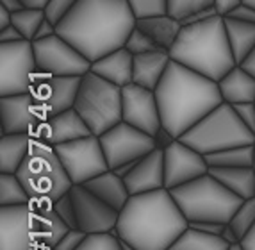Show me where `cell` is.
<instances>
[{"instance_id": "cell-3", "label": "cell", "mask_w": 255, "mask_h": 250, "mask_svg": "<svg viewBox=\"0 0 255 250\" xmlns=\"http://www.w3.org/2000/svg\"><path fill=\"white\" fill-rule=\"evenodd\" d=\"M155 97L161 111L162 127L177 140L223 104L216 81L175 61L168 64L162 81L155 88Z\"/></svg>"}, {"instance_id": "cell-46", "label": "cell", "mask_w": 255, "mask_h": 250, "mask_svg": "<svg viewBox=\"0 0 255 250\" xmlns=\"http://www.w3.org/2000/svg\"><path fill=\"white\" fill-rule=\"evenodd\" d=\"M241 4H243V0H214V9L218 11L220 16H227V14L232 13V11Z\"/></svg>"}, {"instance_id": "cell-31", "label": "cell", "mask_w": 255, "mask_h": 250, "mask_svg": "<svg viewBox=\"0 0 255 250\" xmlns=\"http://www.w3.org/2000/svg\"><path fill=\"white\" fill-rule=\"evenodd\" d=\"M229 243L223 242L221 236H211V234L198 233L189 229L173 243L168 250H227Z\"/></svg>"}, {"instance_id": "cell-43", "label": "cell", "mask_w": 255, "mask_h": 250, "mask_svg": "<svg viewBox=\"0 0 255 250\" xmlns=\"http://www.w3.org/2000/svg\"><path fill=\"white\" fill-rule=\"evenodd\" d=\"M189 227L198 233L211 234V236H221L225 224H214V222H189Z\"/></svg>"}, {"instance_id": "cell-14", "label": "cell", "mask_w": 255, "mask_h": 250, "mask_svg": "<svg viewBox=\"0 0 255 250\" xmlns=\"http://www.w3.org/2000/svg\"><path fill=\"white\" fill-rule=\"evenodd\" d=\"M122 122L150 136L157 134L162 129V120L155 91L134 82L122 88Z\"/></svg>"}, {"instance_id": "cell-50", "label": "cell", "mask_w": 255, "mask_h": 250, "mask_svg": "<svg viewBox=\"0 0 255 250\" xmlns=\"http://www.w3.org/2000/svg\"><path fill=\"white\" fill-rule=\"evenodd\" d=\"M221 240L223 242H227L229 245H234V243H241L243 240L239 238V234L236 233L232 227H230L229 224H225V227H223V233H221Z\"/></svg>"}, {"instance_id": "cell-23", "label": "cell", "mask_w": 255, "mask_h": 250, "mask_svg": "<svg viewBox=\"0 0 255 250\" xmlns=\"http://www.w3.org/2000/svg\"><path fill=\"white\" fill-rule=\"evenodd\" d=\"M170 63L171 57L168 50H153L134 55V84L155 91Z\"/></svg>"}, {"instance_id": "cell-32", "label": "cell", "mask_w": 255, "mask_h": 250, "mask_svg": "<svg viewBox=\"0 0 255 250\" xmlns=\"http://www.w3.org/2000/svg\"><path fill=\"white\" fill-rule=\"evenodd\" d=\"M30 200L16 174H0V206H27Z\"/></svg>"}, {"instance_id": "cell-60", "label": "cell", "mask_w": 255, "mask_h": 250, "mask_svg": "<svg viewBox=\"0 0 255 250\" xmlns=\"http://www.w3.org/2000/svg\"><path fill=\"white\" fill-rule=\"evenodd\" d=\"M252 168L255 170V143H254V165H252Z\"/></svg>"}, {"instance_id": "cell-61", "label": "cell", "mask_w": 255, "mask_h": 250, "mask_svg": "<svg viewBox=\"0 0 255 250\" xmlns=\"http://www.w3.org/2000/svg\"><path fill=\"white\" fill-rule=\"evenodd\" d=\"M36 250H50V249H36Z\"/></svg>"}, {"instance_id": "cell-55", "label": "cell", "mask_w": 255, "mask_h": 250, "mask_svg": "<svg viewBox=\"0 0 255 250\" xmlns=\"http://www.w3.org/2000/svg\"><path fill=\"white\" fill-rule=\"evenodd\" d=\"M134 165H136V161L127 163V165H122V166H118V168H115L113 172H115L116 175H120V177H125V175H128V172L134 168Z\"/></svg>"}, {"instance_id": "cell-24", "label": "cell", "mask_w": 255, "mask_h": 250, "mask_svg": "<svg viewBox=\"0 0 255 250\" xmlns=\"http://www.w3.org/2000/svg\"><path fill=\"white\" fill-rule=\"evenodd\" d=\"M82 186L86 190H90L95 197L109 204L111 208H115L116 211H122L125 208L127 200L130 199V193H128L124 177L116 175L113 170H107L104 174L97 175V177H93Z\"/></svg>"}, {"instance_id": "cell-52", "label": "cell", "mask_w": 255, "mask_h": 250, "mask_svg": "<svg viewBox=\"0 0 255 250\" xmlns=\"http://www.w3.org/2000/svg\"><path fill=\"white\" fill-rule=\"evenodd\" d=\"M11 20H13V13L0 5V29H5V27L11 25Z\"/></svg>"}, {"instance_id": "cell-53", "label": "cell", "mask_w": 255, "mask_h": 250, "mask_svg": "<svg viewBox=\"0 0 255 250\" xmlns=\"http://www.w3.org/2000/svg\"><path fill=\"white\" fill-rule=\"evenodd\" d=\"M241 66L245 68V70H247L248 73H252V75L255 77V48L250 52V55H248L247 59L243 61V63H241Z\"/></svg>"}, {"instance_id": "cell-22", "label": "cell", "mask_w": 255, "mask_h": 250, "mask_svg": "<svg viewBox=\"0 0 255 250\" xmlns=\"http://www.w3.org/2000/svg\"><path fill=\"white\" fill-rule=\"evenodd\" d=\"M91 72L120 88H125L134 82V54H130L125 47L113 50L93 61Z\"/></svg>"}, {"instance_id": "cell-5", "label": "cell", "mask_w": 255, "mask_h": 250, "mask_svg": "<svg viewBox=\"0 0 255 250\" xmlns=\"http://www.w3.org/2000/svg\"><path fill=\"white\" fill-rule=\"evenodd\" d=\"M170 191L187 222L229 224L243 202V199L227 190L211 174H205Z\"/></svg>"}, {"instance_id": "cell-2", "label": "cell", "mask_w": 255, "mask_h": 250, "mask_svg": "<svg viewBox=\"0 0 255 250\" xmlns=\"http://www.w3.org/2000/svg\"><path fill=\"white\" fill-rule=\"evenodd\" d=\"M187 229L189 222L168 188L130 195L116 224L118 238L137 250H168Z\"/></svg>"}, {"instance_id": "cell-58", "label": "cell", "mask_w": 255, "mask_h": 250, "mask_svg": "<svg viewBox=\"0 0 255 250\" xmlns=\"http://www.w3.org/2000/svg\"><path fill=\"white\" fill-rule=\"evenodd\" d=\"M227 250H247V249H245V245H243V242H241V243H234V245H229Z\"/></svg>"}, {"instance_id": "cell-6", "label": "cell", "mask_w": 255, "mask_h": 250, "mask_svg": "<svg viewBox=\"0 0 255 250\" xmlns=\"http://www.w3.org/2000/svg\"><path fill=\"white\" fill-rule=\"evenodd\" d=\"M179 140L207 156L232 147L254 145L255 134L241 122L234 106L223 102Z\"/></svg>"}, {"instance_id": "cell-17", "label": "cell", "mask_w": 255, "mask_h": 250, "mask_svg": "<svg viewBox=\"0 0 255 250\" xmlns=\"http://www.w3.org/2000/svg\"><path fill=\"white\" fill-rule=\"evenodd\" d=\"M30 206H0V250H36Z\"/></svg>"}, {"instance_id": "cell-57", "label": "cell", "mask_w": 255, "mask_h": 250, "mask_svg": "<svg viewBox=\"0 0 255 250\" xmlns=\"http://www.w3.org/2000/svg\"><path fill=\"white\" fill-rule=\"evenodd\" d=\"M118 242H120V249L122 250H137L136 247H132L130 243H127L125 240H122V238H118Z\"/></svg>"}, {"instance_id": "cell-45", "label": "cell", "mask_w": 255, "mask_h": 250, "mask_svg": "<svg viewBox=\"0 0 255 250\" xmlns=\"http://www.w3.org/2000/svg\"><path fill=\"white\" fill-rule=\"evenodd\" d=\"M23 34L16 29L14 25H9L5 29H0V43H16L23 41Z\"/></svg>"}, {"instance_id": "cell-28", "label": "cell", "mask_w": 255, "mask_h": 250, "mask_svg": "<svg viewBox=\"0 0 255 250\" xmlns=\"http://www.w3.org/2000/svg\"><path fill=\"white\" fill-rule=\"evenodd\" d=\"M209 174L220 181L227 190H230L239 199L255 197V170L252 166L241 168H209Z\"/></svg>"}, {"instance_id": "cell-51", "label": "cell", "mask_w": 255, "mask_h": 250, "mask_svg": "<svg viewBox=\"0 0 255 250\" xmlns=\"http://www.w3.org/2000/svg\"><path fill=\"white\" fill-rule=\"evenodd\" d=\"M0 5L5 7L7 11H11V13H16V11H20L21 7H25L21 0H0Z\"/></svg>"}, {"instance_id": "cell-44", "label": "cell", "mask_w": 255, "mask_h": 250, "mask_svg": "<svg viewBox=\"0 0 255 250\" xmlns=\"http://www.w3.org/2000/svg\"><path fill=\"white\" fill-rule=\"evenodd\" d=\"M223 18H236V20H241V21H248V23H255V7L252 5H247V4H241L229 13L227 16Z\"/></svg>"}, {"instance_id": "cell-10", "label": "cell", "mask_w": 255, "mask_h": 250, "mask_svg": "<svg viewBox=\"0 0 255 250\" xmlns=\"http://www.w3.org/2000/svg\"><path fill=\"white\" fill-rule=\"evenodd\" d=\"M73 184H86L109 170L100 138L95 134L54 147Z\"/></svg>"}, {"instance_id": "cell-36", "label": "cell", "mask_w": 255, "mask_h": 250, "mask_svg": "<svg viewBox=\"0 0 255 250\" xmlns=\"http://www.w3.org/2000/svg\"><path fill=\"white\" fill-rule=\"evenodd\" d=\"M125 48H127L130 54L139 55V54H146V52H153V50H164L150 38L148 34H145L139 27H134L132 32L128 34L127 43H125Z\"/></svg>"}, {"instance_id": "cell-27", "label": "cell", "mask_w": 255, "mask_h": 250, "mask_svg": "<svg viewBox=\"0 0 255 250\" xmlns=\"http://www.w3.org/2000/svg\"><path fill=\"white\" fill-rule=\"evenodd\" d=\"M32 140V134L0 136V174H16L29 156Z\"/></svg>"}, {"instance_id": "cell-7", "label": "cell", "mask_w": 255, "mask_h": 250, "mask_svg": "<svg viewBox=\"0 0 255 250\" xmlns=\"http://www.w3.org/2000/svg\"><path fill=\"white\" fill-rule=\"evenodd\" d=\"M32 200H57L72 190L73 183L66 174L52 145L32 140L29 156L16 172Z\"/></svg>"}, {"instance_id": "cell-18", "label": "cell", "mask_w": 255, "mask_h": 250, "mask_svg": "<svg viewBox=\"0 0 255 250\" xmlns=\"http://www.w3.org/2000/svg\"><path fill=\"white\" fill-rule=\"evenodd\" d=\"M0 118L2 134H32L43 120L30 93L0 97Z\"/></svg>"}, {"instance_id": "cell-38", "label": "cell", "mask_w": 255, "mask_h": 250, "mask_svg": "<svg viewBox=\"0 0 255 250\" xmlns=\"http://www.w3.org/2000/svg\"><path fill=\"white\" fill-rule=\"evenodd\" d=\"M79 250H122L120 249L118 238L113 236L111 233L107 234H88Z\"/></svg>"}, {"instance_id": "cell-16", "label": "cell", "mask_w": 255, "mask_h": 250, "mask_svg": "<svg viewBox=\"0 0 255 250\" xmlns=\"http://www.w3.org/2000/svg\"><path fill=\"white\" fill-rule=\"evenodd\" d=\"M205 174H209L205 156L184 141L175 140L164 149V179L168 190L184 186Z\"/></svg>"}, {"instance_id": "cell-12", "label": "cell", "mask_w": 255, "mask_h": 250, "mask_svg": "<svg viewBox=\"0 0 255 250\" xmlns=\"http://www.w3.org/2000/svg\"><path fill=\"white\" fill-rule=\"evenodd\" d=\"M98 138L102 143L109 170H115L127 163L139 161L141 157H145L146 154L157 149L153 136L132 127L125 122L116 123L115 127Z\"/></svg>"}, {"instance_id": "cell-13", "label": "cell", "mask_w": 255, "mask_h": 250, "mask_svg": "<svg viewBox=\"0 0 255 250\" xmlns=\"http://www.w3.org/2000/svg\"><path fill=\"white\" fill-rule=\"evenodd\" d=\"M82 77H59L38 72L30 95L34 98L41 118L59 115L75 106Z\"/></svg>"}, {"instance_id": "cell-9", "label": "cell", "mask_w": 255, "mask_h": 250, "mask_svg": "<svg viewBox=\"0 0 255 250\" xmlns=\"http://www.w3.org/2000/svg\"><path fill=\"white\" fill-rule=\"evenodd\" d=\"M38 72L32 41L0 43V97L30 93Z\"/></svg>"}, {"instance_id": "cell-33", "label": "cell", "mask_w": 255, "mask_h": 250, "mask_svg": "<svg viewBox=\"0 0 255 250\" xmlns=\"http://www.w3.org/2000/svg\"><path fill=\"white\" fill-rule=\"evenodd\" d=\"M47 14H45V9L39 7H21L20 11L13 13V20H11V25H14L27 41H34L36 32H38L39 25L45 21Z\"/></svg>"}, {"instance_id": "cell-20", "label": "cell", "mask_w": 255, "mask_h": 250, "mask_svg": "<svg viewBox=\"0 0 255 250\" xmlns=\"http://www.w3.org/2000/svg\"><path fill=\"white\" fill-rule=\"evenodd\" d=\"M130 195H141L166 188L164 179V150L155 149L136 161L134 168L124 177Z\"/></svg>"}, {"instance_id": "cell-47", "label": "cell", "mask_w": 255, "mask_h": 250, "mask_svg": "<svg viewBox=\"0 0 255 250\" xmlns=\"http://www.w3.org/2000/svg\"><path fill=\"white\" fill-rule=\"evenodd\" d=\"M214 14H218V11L214 7H209V9H204V11H198V13H193L191 16L184 18L180 23L182 25H191V23H198V21H204L207 18H213Z\"/></svg>"}, {"instance_id": "cell-40", "label": "cell", "mask_w": 255, "mask_h": 250, "mask_svg": "<svg viewBox=\"0 0 255 250\" xmlns=\"http://www.w3.org/2000/svg\"><path fill=\"white\" fill-rule=\"evenodd\" d=\"M77 4L79 0H48V4L45 5V14L52 23L57 25Z\"/></svg>"}, {"instance_id": "cell-48", "label": "cell", "mask_w": 255, "mask_h": 250, "mask_svg": "<svg viewBox=\"0 0 255 250\" xmlns=\"http://www.w3.org/2000/svg\"><path fill=\"white\" fill-rule=\"evenodd\" d=\"M55 32H57V30H55V23H52V21L48 20V18H45V21H43L41 25H39L38 32H36L34 41H38V39L50 38V36H54Z\"/></svg>"}, {"instance_id": "cell-42", "label": "cell", "mask_w": 255, "mask_h": 250, "mask_svg": "<svg viewBox=\"0 0 255 250\" xmlns=\"http://www.w3.org/2000/svg\"><path fill=\"white\" fill-rule=\"evenodd\" d=\"M236 113L241 118V122L255 134V102H247V104H236Z\"/></svg>"}, {"instance_id": "cell-26", "label": "cell", "mask_w": 255, "mask_h": 250, "mask_svg": "<svg viewBox=\"0 0 255 250\" xmlns=\"http://www.w3.org/2000/svg\"><path fill=\"white\" fill-rule=\"evenodd\" d=\"M136 27H139L145 34H148L153 41L164 50H170L173 43L177 41L182 29L180 20L173 18L171 14H155V16H145L137 18Z\"/></svg>"}, {"instance_id": "cell-15", "label": "cell", "mask_w": 255, "mask_h": 250, "mask_svg": "<svg viewBox=\"0 0 255 250\" xmlns=\"http://www.w3.org/2000/svg\"><path fill=\"white\" fill-rule=\"evenodd\" d=\"M70 195L75 204L77 229H81L86 234H107L116 227L120 211L95 197L90 190L73 184Z\"/></svg>"}, {"instance_id": "cell-41", "label": "cell", "mask_w": 255, "mask_h": 250, "mask_svg": "<svg viewBox=\"0 0 255 250\" xmlns=\"http://www.w3.org/2000/svg\"><path fill=\"white\" fill-rule=\"evenodd\" d=\"M86 238H88V234L82 233L81 229H70L52 250H79V247L84 243Z\"/></svg>"}, {"instance_id": "cell-56", "label": "cell", "mask_w": 255, "mask_h": 250, "mask_svg": "<svg viewBox=\"0 0 255 250\" xmlns=\"http://www.w3.org/2000/svg\"><path fill=\"white\" fill-rule=\"evenodd\" d=\"M25 7H39V9H45V5L48 4V0H21Z\"/></svg>"}, {"instance_id": "cell-30", "label": "cell", "mask_w": 255, "mask_h": 250, "mask_svg": "<svg viewBox=\"0 0 255 250\" xmlns=\"http://www.w3.org/2000/svg\"><path fill=\"white\" fill-rule=\"evenodd\" d=\"M209 168H241L254 165V145H243L205 156Z\"/></svg>"}, {"instance_id": "cell-49", "label": "cell", "mask_w": 255, "mask_h": 250, "mask_svg": "<svg viewBox=\"0 0 255 250\" xmlns=\"http://www.w3.org/2000/svg\"><path fill=\"white\" fill-rule=\"evenodd\" d=\"M153 138H155V145H157V149H161V150H164L166 147H170V145L173 143L175 140H177V138H173V136L166 131L164 127H162L161 131L157 132V134L153 136Z\"/></svg>"}, {"instance_id": "cell-35", "label": "cell", "mask_w": 255, "mask_h": 250, "mask_svg": "<svg viewBox=\"0 0 255 250\" xmlns=\"http://www.w3.org/2000/svg\"><path fill=\"white\" fill-rule=\"evenodd\" d=\"M209 7H214V0H168V14L180 21Z\"/></svg>"}, {"instance_id": "cell-19", "label": "cell", "mask_w": 255, "mask_h": 250, "mask_svg": "<svg viewBox=\"0 0 255 250\" xmlns=\"http://www.w3.org/2000/svg\"><path fill=\"white\" fill-rule=\"evenodd\" d=\"M93 134L81 115L75 109H66L59 115L48 116L39 122L36 131L32 132V138L43 143L57 147V145L70 143V141L81 140L86 136Z\"/></svg>"}, {"instance_id": "cell-11", "label": "cell", "mask_w": 255, "mask_h": 250, "mask_svg": "<svg viewBox=\"0 0 255 250\" xmlns=\"http://www.w3.org/2000/svg\"><path fill=\"white\" fill-rule=\"evenodd\" d=\"M32 47L39 72L59 77H84L91 70V61L57 32L50 38L32 41Z\"/></svg>"}, {"instance_id": "cell-34", "label": "cell", "mask_w": 255, "mask_h": 250, "mask_svg": "<svg viewBox=\"0 0 255 250\" xmlns=\"http://www.w3.org/2000/svg\"><path fill=\"white\" fill-rule=\"evenodd\" d=\"M229 225L239 234L241 240L254 229L255 227V197L243 200L241 206L238 208V211L234 213V217L230 218Z\"/></svg>"}, {"instance_id": "cell-8", "label": "cell", "mask_w": 255, "mask_h": 250, "mask_svg": "<svg viewBox=\"0 0 255 250\" xmlns=\"http://www.w3.org/2000/svg\"><path fill=\"white\" fill-rule=\"evenodd\" d=\"M73 109L95 136L122 122V88L90 72L82 77Z\"/></svg>"}, {"instance_id": "cell-21", "label": "cell", "mask_w": 255, "mask_h": 250, "mask_svg": "<svg viewBox=\"0 0 255 250\" xmlns=\"http://www.w3.org/2000/svg\"><path fill=\"white\" fill-rule=\"evenodd\" d=\"M30 209L34 213V236L38 249H54L70 227L54 211L52 200H30Z\"/></svg>"}, {"instance_id": "cell-39", "label": "cell", "mask_w": 255, "mask_h": 250, "mask_svg": "<svg viewBox=\"0 0 255 250\" xmlns=\"http://www.w3.org/2000/svg\"><path fill=\"white\" fill-rule=\"evenodd\" d=\"M54 211L59 215V218L68 225L70 229H77V211H75V204H73L70 191L66 195L54 200Z\"/></svg>"}, {"instance_id": "cell-37", "label": "cell", "mask_w": 255, "mask_h": 250, "mask_svg": "<svg viewBox=\"0 0 255 250\" xmlns=\"http://www.w3.org/2000/svg\"><path fill=\"white\" fill-rule=\"evenodd\" d=\"M127 2L132 13L136 14V20L168 13V0H127Z\"/></svg>"}, {"instance_id": "cell-29", "label": "cell", "mask_w": 255, "mask_h": 250, "mask_svg": "<svg viewBox=\"0 0 255 250\" xmlns=\"http://www.w3.org/2000/svg\"><path fill=\"white\" fill-rule=\"evenodd\" d=\"M225 27L236 63L241 64L255 48V23L236 20V18H225Z\"/></svg>"}, {"instance_id": "cell-4", "label": "cell", "mask_w": 255, "mask_h": 250, "mask_svg": "<svg viewBox=\"0 0 255 250\" xmlns=\"http://www.w3.org/2000/svg\"><path fill=\"white\" fill-rule=\"evenodd\" d=\"M168 52L171 61L216 82L238 64L227 36L225 18L220 14L182 25L179 38Z\"/></svg>"}, {"instance_id": "cell-59", "label": "cell", "mask_w": 255, "mask_h": 250, "mask_svg": "<svg viewBox=\"0 0 255 250\" xmlns=\"http://www.w3.org/2000/svg\"><path fill=\"white\" fill-rule=\"evenodd\" d=\"M243 4H247V5H252V7H255V0H243Z\"/></svg>"}, {"instance_id": "cell-54", "label": "cell", "mask_w": 255, "mask_h": 250, "mask_svg": "<svg viewBox=\"0 0 255 250\" xmlns=\"http://www.w3.org/2000/svg\"><path fill=\"white\" fill-rule=\"evenodd\" d=\"M243 245H245L247 250H255V227L243 238Z\"/></svg>"}, {"instance_id": "cell-1", "label": "cell", "mask_w": 255, "mask_h": 250, "mask_svg": "<svg viewBox=\"0 0 255 250\" xmlns=\"http://www.w3.org/2000/svg\"><path fill=\"white\" fill-rule=\"evenodd\" d=\"M134 27L136 14L127 0H79L55 30L93 63L125 47Z\"/></svg>"}, {"instance_id": "cell-25", "label": "cell", "mask_w": 255, "mask_h": 250, "mask_svg": "<svg viewBox=\"0 0 255 250\" xmlns=\"http://www.w3.org/2000/svg\"><path fill=\"white\" fill-rule=\"evenodd\" d=\"M220 93L223 102L236 106V104H247L255 102V77L248 73L241 64H236L220 82Z\"/></svg>"}]
</instances>
